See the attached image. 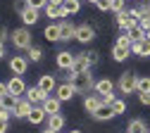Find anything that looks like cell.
Listing matches in <instances>:
<instances>
[{"mask_svg":"<svg viewBox=\"0 0 150 133\" xmlns=\"http://www.w3.org/2000/svg\"><path fill=\"white\" fill-rule=\"evenodd\" d=\"M110 109H112V114H115V117H117V114H124L126 112V102L124 100H112V105H110Z\"/></svg>","mask_w":150,"mask_h":133,"instance_id":"f1b7e54d","label":"cell"},{"mask_svg":"<svg viewBox=\"0 0 150 133\" xmlns=\"http://www.w3.org/2000/svg\"><path fill=\"white\" fill-rule=\"evenodd\" d=\"M7 38H10V33H7V29H5V26H0V43H5Z\"/></svg>","mask_w":150,"mask_h":133,"instance_id":"b9f144b4","label":"cell"},{"mask_svg":"<svg viewBox=\"0 0 150 133\" xmlns=\"http://www.w3.org/2000/svg\"><path fill=\"white\" fill-rule=\"evenodd\" d=\"M38 12H41V10H33V7H26V10H24V12L19 14V17H22V22H24L26 26H33L36 22H38Z\"/></svg>","mask_w":150,"mask_h":133,"instance_id":"ffe728a7","label":"cell"},{"mask_svg":"<svg viewBox=\"0 0 150 133\" xmlns=\"http://www.w3.org/2000/svg\"><path fill=\"white\" fill-rule=\"evenodd\" d=\"M112 12H115V14L124 12V0H112Z\"/></svg>","mask_w":150,"mask_h":133,"instance_id":"d590c367","label":"cell"},{"mask_svg":"<svg viewBox=\"0 0 150 133\" xmlns=\"http://www.w3.org/2000/svg\"><path fill=\"white\" fill-rule=\"evenodd\" d=\"M45 14H48V19H67L69 17L67 10H64V5H55V3L45 5Z\"/></svg>","mask_w":150,"mask_h":133,"instance_id":"9c48e42d","label":"cell"},{"mask_svg":"<svg viewBox=\"0 0 150 133\" xmlns=\"http://www.w3.org/2000/svg\"><path fill=\"white\" fill-rule=\"evenodd\" d=\"M26 69H29V57H22V55L10 57V71H12L14 76H24Z\"/></svg>","mask_w":150,"mask_h":133,"instance_id":"277c9868","label":"cell"},{"mask_svg":"<svg viewBox=\"0 0 150 133\" xmlns=\"http://www.w3.org/2000/svg\"><path fill=\"white\" fill-rule=\"evenodd\" d=\"M74 93H76V90H74V86H71L69 81H67V83H60L57 88H55V95H57L62 102H69V100L74 98Z\"/></svg>","mask_w":150,"mask_h":133,"instance_id":"30bf717a","label":"cell"},{"mask_svg":"<svg viewBox=\"0 0 150 133\" xmlns=\"http://www.w3.org/2000/svg\"><path fill=\"white\" fill-rule=\"evenodd\" d=\"M17 102H19V98H17V95H12V93H7L5 98H0V105H3L5 109H14Z\"/></svg>","mask_w":150,"mask_h":133,"instance_id":"4316f807","label":"cell"},{"mask_svg":"<svg viewBox=\"0 0 150 133\" xmlns=\"http://www.w3.org/2000/svg\"><path fill=\"white\" fill-rule=\"evenodd\" d=\"M5 57V43H0V60Z\"/></svg>","mask_w":150,"mask_h":133,"instance_id":"bcb514c9","label":"cell"},{"mask_svg":"<svg viewBox=\"0 0 150 133\" xmlns=\"http://www.w3.org/2000/svg\"><path fill=\"white\" fill-rule=\"evenodd\" d=\"M129 55H131V50H129V48H122V45H117V43H115V48H112V60H115V62H124Z\"/></svg>","mask_w":150,"mask_h":133,"instance_id":"d4e9b609","label":"cell"},{"mask_svg":"<svg viewBox=\"0 0 150 133\" xmlns=\"http://www.w3.org/2000/svg\"><path fill=\"white\" fill-rule=\"evenodd\" d=\"M126 36L131 38V41H143V38H145V29H143L141 24H136V26H131V29L126 31Z\"/></svg>","mask_w":150,"mask_h":133,"instance_id":"484cf974","label":"cell"},{"mask_svg":"<svg viewBox=\"0 0 150 133\" xmlns=\"http://www.w3.org/2000/svg\"><path fill=\"white\" fill-rule=\"evenodd\" d=\"M7 90H10L12 95H17V98H19V95H24V93H26L24 79H22V76H12V79L7 81Z\"/></svg>","mask_w":150,"mask_h":133,"instance_id":"5b68a950","label":"cell"},{"mask_svg":"<svg viewBox=\"0 0 150 133\" xmlns=\"http://www.w3.org/2000/svg\"><path fill=\"white\" fill-rule=\"evenodd\" d=\"M129 131H131V133H148V126H145V121L134 119V121L129 124Z\"/></svg>","mask_w":150,"mask_h":133,"instance_id":"83f0119b","label":"cell"},{"mask_svg":"<svg viewBox=\"0 0 150 133\" xmlns=\"http://www.w3.org/2000/svg\"><path fill=\"white\" fill-rule=\"evenodd\" d=\"M50 3H55V5H62V3H64V0H50Z\"/></svg>","mask_w":150,"mask_h":133,"instance_id":"7dc6e473","label":"cell"},{"mask_svg":"<svg viewBox=\"0 0 150 133\" xmlns=\"http://www.w3.org/2000/svg\"><path fill=\"white\" fill-rule=\"evenodd\" d=\"M48 128L60 133L64 128V117H62V114H50V117H48Z\"/></svg>","mask_w":150,"mask_h":133,"instance_id":"603a6c76","label":"cell"},{"mask_svg":"<svg viewBox=\"0 0 150 133\" xmlns=\"http://www.w3.org/2000/svg\"><path fill=\"white\" fill-rule=\"evenodd\" d=\"M131 52L138 57H150V41L143 38V41H134L131 43Z\"/></svg>","mask_w":150,"mask_h":133,"instance_id":"7c38bea8","label":"cell"},{"mask_svg":"<svg viewBox=\"0 0 150 133\" xmlns=\"http://www.w3.org/2000/svg\"><path fill=\"white\" fill-rule=\"evenodd\" d=\"M131 43H134V41H131L126 33H122V36L117 38V45H122V48H129V50H131Z\"/></svg>","mask_w":150,"mask_h":133,"instance_id":"e575fe53","label":"cell"},{"mask_svg":"<svg viewBox=\"0 0 150 133\" xmlns=\"http://www.w3.org/2000/svg\"><path fill=\"white\" fill-rule=\"evenodd\" d=\"M86 69H91V64L86 60V52H81V55H74V64L67 74H79V71H86Z\"/></svg>","mask_w":150,"mask_h":133,"instance_id":"4fadbf2b","label":"cell"},{"mask_svg":"<svg viewBox=\"0 0 150 133\" xmlns=\"http://www.w3.org/2000/svg\"><path fill=\"white\" fill-rule=\"evenodd\" d=\"M10 41H12V45L17 48V50H29L31 48V31L29 29H14L12 31V36H10Z\"/></svg>","mask_w":150,"mask_h":133,"instance_id":"7a4b0ae2","label":"cell"},{"mask_svg":"<svg viewBox=\"0 0 150 133\" xmlns=\"http://www.w3.org/2000/svg\"><path fill=\"white\" fill-rule=\"evenodd\" d=\"M29 3V7H33V10H45V5L50 3V0H26Z\"/></svg>","mask_w":150,"mask_h":133,"instance_id":"836d02e7","label":"cell"},{"mask_svg":"<svg viewBox=\"0 0 150 133\" xmlns=\"http://www.w3.org/2000/svg\"><path fill=\"white\" fill-rule=\"evenodd\" d=\"M69 133H81V131H69Z\"/></svg>","mask_w":150,"mask_h":133,"instance_id":"f907efd6","label":"cell"},{"mask_svg":"<svg viewBox=\"0 0 150 133\" xmlns=\"http://www.w3.org/2000/svg\"><path fill=\"white\" fill-rule=\"evenodd\" d=\"M93 88H96V93L103 98V95H107V93H112V90H115V83H112V81L107 79V76H105V79L96 81V86H93Z\"/></svg>","mask_w":150,"mask_h":133,"instance_id":"e0dca14e","label":"cell"},{"mask_svg":"<svg viewBox=\"0 0 150 133\" xmlns=\"http://www.w3.org/2000/svg\"><path fill=\"white\" fill-rule=\"evenodd\" d=\"M10 90H7V83H0V98H5Z\"/></svg>","mask_w":150,"mask_h":133,"instance_id":"ee69618b","label":"cell"},{"mask_svg":"<svg viewBox=\"0 0 150 133\" xmlns=\"http://www.w3.org/2000/svg\"><path fill=\"white\" fill-rule=\"evenodd\" d=\"M38 88H41L43 93H48V95H50L55 88H57V83H55V76H52V74H43L41 79H38Z\"/></svg>","mask_w":150,"mask_h":133,"instance_id":"9a60e30c","label":"cell"},{"mask_svg":"<svg viewBox=\"0 0 150 133\" xmlns=\"http://www.w3.org/2000/svg\"><path fill=\"white\" fill-rule=\"evenodd\" d=\"M117 26H119V29H122V31L126 33V31H129L131 26H136V22H134V19L129 17V12L124 10V12H119V14H117Z\"/></svg>","mask_w":150,"mask_h":133,"instance_id":"d6986e66","label":"cell"},{"mask_svg":"<svg viewBox=\"0 0 150 133\" xmlns=\"http://www.w3.org/2000/svg\"><path fill=\"white\" fill-rule=\"evenodd\" d=\"M88 3H96V0H88Z\"/></svg>","mask_w":150,"mask_h":133,"instance_id":"816d5d0a","label":"cell"},{"mask_svg":"<svg viewBox=\"0 0 150 133\" xmlns=\"http://www.w3.org/2000/svg\"><path fill=\"white\" fill-rule=\"evenodd\" d=\"M126 133H131V131H129V128H126Z\"/></svg>","mask_w":150,"mask_h":133,"instance_id":"f5cc1de1","label":"cell"},{"mask_svg":"<svg viewBox=\"0 0 150 133\" xmlns=\"http://www.w3.org/2000/svg\"><path fill=\"white\" fill-rule=\"evenodd\" d=\"M64 10H67V14H76L79 10H81V3H79V0H64Z\"/></svg>","mask_w":150,"mask_h":133,"instance_id":"f546056e","label":"cell"},{"mask_svg":"<svg viewBox=\"0 0 150 133\" xmlns=\"http://www.w3.org/2000/svg\"><path fill=\"white\" fill-rule=\"evenodd\" d=\"M24 95H26V100H29L31 105H43V100L48 98V93H43L38 86H33V88H26V93H24Z\"/></svg>","mask_w":150,"mask_h":133,"instance_id":"ba28073f","label":"cell"},{"mask_svg":"<svg viewBox=\"0 0 150 133\" xmlns=\"http://www.w3.org/2000/svg\"><path fill=\"white\" fill-rule=\"evenodd\" d=\"M86 60H88V64L93 67V64L98 62V52H86Z\"/></svg>","mask_w":150,"mask_h":133,"instance_id":"60d3db41","label":"cell"},{"mask_svg":"<svg viewBox=\"0 0 150 133\" xmlns=\"http://www.w3.org/2000/svg\"><path fill=\"white\" fill-rule=\"evenodd\" d=\"M31 109H33V105H31L26 98H24V100L19 98V102H17V105H14V109H12V114H14L17 119H26L29 114H31Z\"/></svg>","mask_w":150,"mask_h":133,"instance_id":"8992f818","label":"cell"},{"mask_svg":"<svg viewBox=\"0 0 150 133\" xmlns=\"http://www.w3.org/2000/svg\"><path fill=\"white\" fill-rule=\"evenodd\" d=\"M129 17H131V19H134V22L138 24V22H141V17H143V14H141V10H138V7H134V10H129Z\"/></svg>","mask_w":150,"mask_h":133,"instance_id":"8d00e7d4","label":"cell"},{"mask_svg":"<svg viewBox=\"0 0 150 133\" xmlns=\"http://www.w3.org/2000/svg\"><path fill=\"white\" fill-rule=\"evenodd\" d=\"M31 124H43L45 119H48V114H45V109L43 107H33L31 109V114H29V117H26Z\"/></svg>","mask_w":150,"mask_h":133,"instance_id":"44dd1931","label":"cell"},{"mask_svg":"<svg viewBox=\"0 0 150 133\" xmlns=\"http://www.w3.org/2000/svg\"><path fill=\"white\" fill-rule=\"evenodd\" d=\"M112 100H115V93H107V95H103V105H112Z\"/></svg>","mask_w":150,"mask_h":133,"instance_id":"7bdbcfd3","label":"cell"},{"mask_svg":"<svg viewBox=\"0 0 150 133\" xmlns=\"http://www.w3.org/2000/svg\"><path fill=\"white\" fill-rule=\"evenodd\" d=\"M7 124H10L7 119H0V133H5V131H7Z\"/></svg>","mask_w":150,"mask_h":133,"instance_id":"f6af8a7d","label":"cell"},{"mask_svg":"<svg viewBox=\"0 0 150 133\" xmlns=\"http://www.w3.org/2000/svg\"><path fill=\"white\" fill-rule=\"evenodd\" d=\"M71 38H76V26L69 19H62L60 22V41H71Z\"/></svg>","mask_w":150,"mask_h":133,"instance_id":"52a82bcc","label":"cell"},{"mask_svg":"<svg viewBox=\"0 0 150 133\" xmlns=\"http://www.w3.org/2000/svg\"><path fill=\"white\" fill-rule=\"evenodd\" d=\"M119 90L124 93V95H131V93H136L138 90V76L136 74H131V71H124L122 76H119Z\"/></svg>","mask_w":150,"mask_h":133,"instance_id":"3957f363","label":"cell"},{"mask_svg":"<svg viewBox=\"0 0 150 133\" xmlns=\"http://www.w3.org/2000/svg\"><path fill=\"white\" fill-rule=\"evenodd\" d=\"M26 57L31 62H41V57H43V50L41 48H36V45H31L29 50H26Z\"/></svg>","mask_w":150,"mask_h":133,"instance_id":"4dcf8cb0","label":"cell"},{"mask_svg":"<svg viewBox=\"0 0 150 133\" xmlns=\"http://www.w3.org/2000/svg\"><path fill=\"white\" fill-rule=\"evenodd\" d=\"M138 100H141V105L150 107V93H138Z\"/></svg>","mask_w":150,"mask_h":133,"instance_id":"ab89813d","label":"cell"},{"mask_svg":"<svg viewBox=\"0 0 150 133\" xmlns=\"http://www.w3.org/2000/svg\"><path fill=\"white\" fill-rule=\"evenodd\" d=\"M10 117H14L12 109H5L3 105H0V119H7V121H10Z\"/></svg>","mask_w":150,"mask_h":133,"instance_id":"74e56055","label":"cell"},{"mask_svg":"<svg viewBox=\"0 0 150 133\" xmlns=\"http://www.w3.org/2000/svg\"><path fill=\"white\" fill-rule=\"evenodd\" d=\"M14 7H17V12L22 14V12H24V10L29 7V3H26V0H17V3H14Z\"/></svg>","mask_w":150,"mask_h":133,"instance_id":"f35d334b","label":"cell"},{"mask_svg":"<svg viewBox=\"0 0 150 133\" xmlns=\"http://www.w3.org/2000/svg\"><path fill=\"white\" fill-rule=\"evenodd\" d=\"M67 81L74 86V90H76V93H88L93 86H96V81H93V76H91V69L79 71V74H69Z\"/></svg>","mask_w":150,"mask_h":133,"instance_id":"6da1fadb","label":"cell"},{"mask_svg":"<svg viewBox=\"0 0 150 133\" xmlns=\"http://www.w3.org/2000/svg\"><path fill=\"white\" fill-rule=\"evenodd\" d=\"M96 7L100 12H110L112 10V0H96Z\"/></svg>","mask_w":150,"mask_h":133,"instance_id":"d6a6232c","label":"cell"},{"mask_svg":"<svg viewBox=\"0 0 150 133\" xmlns=\"http://www.w3.org/2000/svg\"><path fill=\"white\" fill-rule=\"evenodd\" d=\"M115 114H112V109H110V105H100L96 112H93V119H98V121H107V119H112Z\"/></svg>","mask_w":150,"mask_h":133,"instance_id":"7402d4cb","label":"cell"},{"mask_svg":"<svg viewBox=\"0 0 150 133\" xmlns=\"http://www.w3.org/2000/svg\"><path fill=\"white\" fill-rule=\"evenodd\" d=\"M60 105H62V100L57 98V95H55V98H50V95H48V98L43 100V109H45V114H48V117H50V114H60Z\"/></svg>","mask_w":150,"mask_h":133,"instance_id":"5bb4252c","label":"cell"},{"mask_svg":"<svg viewBox=\"0 0 150 133\" xmlns=\"http://www.w3.org/2000/svg\"><path fill=\"white\" fill-rule=\"evenodd\" d=\"M100 105H103V98H100V95H86V100H83V109H86L88 114H93Z\"/></svg>","mask_w":150,"mask_h":133,"instance_id":"ac0fdd59","label":"cell"},{"mask_svg":"<svg viewBox=\"0 0 150 133\" xmlns=\"http://www.w3.org/2000/svg\"><path fill=\"white\" fill-rule=\"evenodd\" d=\"M145 38H148V41H150V29H148V31H145Z\"/></svg>","mask_w":150,"mask_h":133,"instance_id":"681fc988","label":"cell"},{"mask_svg":"<svg viewBox=\"0 0 150 133\" xmlns=\"http://www.w3.org/2000/svg\"><path fill=\"white\" fill-rule=\"evenodd\" d=\"M43 36H45V41H60V22L57 24H48Z\"/></svg>","mask_w":150,"mask_h":133,"instance_id":"cb8c5ba5","label":"cell"},{"mask_svg":"<svg viewBox=\"0 0 150 133\" xmlns=\"http://www.w3.org/2000/svg\"><path fill=\"white\" fill-rule=\"evenodd\" d=\"M71 64H74V55H71L69 50H62V52H57V67H60V69L69 71V69H71Z\"/></svg>","mask_w":150,"mask_h":133,"instance_id":"2e32d148","label":"cell"},{"mask_svg":"<svg viewBox=\"0 0 150 133\" xmlns=\"http://www.w3.org/2000/svg\"><path fill=\"white\" fill-rule=\"evenodd\" d=\"M43 133H57V131H52V128H45V131H43Z\"/></svg>","mask_w":150,"mask_h":133,"instance_id":"c3c4849f","label":"cell"},{"mask_svg":"<svg viewBox=\"0 0 150 133\" xmlns=\"http://www.w3.org/2000/svg\"><path fill=\"white\" fill-rule=\"evenodd\" d=\"M93 38H96V31H93V26H88V24L76 26V41H79V43H91Z\"/></svg>","mask_w":150,"mask_h":133,"instance_id":"8fae6325","label":"cell"},{"mask_svg":"<svg viewBox=\"0 0 150 133\" xmlns=\"http://www.w3.org/2000/svg\"><path fill=\"white\" fill-rule=\"evenodd\" d=\"M138 93H150V76H138Z\"/></svg>","mask_w":150,"mask_h":133,"instance_id":"1f68e13d","label":"cell"}]
</instances>
